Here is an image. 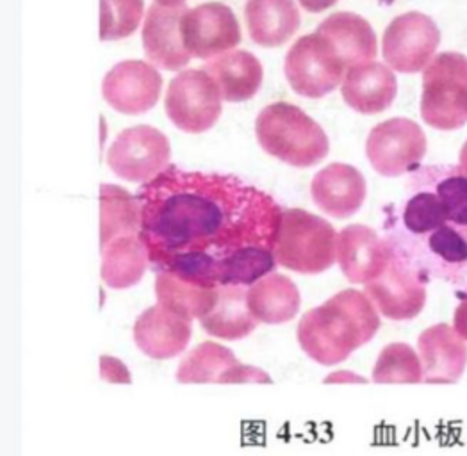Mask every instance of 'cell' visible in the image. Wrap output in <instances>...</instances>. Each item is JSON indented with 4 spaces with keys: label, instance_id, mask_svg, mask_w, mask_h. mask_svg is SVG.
<instances>
[{
    "label": "cell",
    "instance_id": "obj_1",
    "mask_svg": "<svg viewBox=\"0 0 467 456\" xmlns=\"http://www.w3.org/2000/svg\"><path fill=\"white\" fill-rule=\"evenodd\" d=\"M141 239L150 266L198 285H252L273 273L284 211L235 175L175 164L143 182Z\"/></svg>",
    "mask_w": 467,
    "mask_h": 456
},
{
    "label": "cell",
    "instance_id": "obj_2",
    "mask_svg": "<svg viewBox=\"0 0 467 456\" xmlns=\"http://www.w3.org/2000/svg\"><path fill=\"white\" fill-rule=\"evenodd\" d=\"M382 235L390 254L429 285L442 280L467 291V225L450 218L439 194L414 171L403 196L384 211Z\"/></svg>",
    "mask_w": 467,
    "mask_h": 456
},
{
    "label": "cell",
    "instance_id": "obj_3",
    "mask_svg": "<svg viewBox=\"0 0 467 456\" xmlns=\"http://www.w3.org/2000/svg\"><path fill=\"white\" fill-rule=\"evenodd\" d=\"M379 314L366 293L345 289L302 316L296 339L311 360L336 366L373 341L380 330Z\"/></svg>",
    "mask_w": 467,
    "mask_h": 456
},
{
    "label": "cell",
    "instance_id": "obj_4",
    "mask_svg": "<svg viewBox=\"0 0 467 456\" xmlns=\"http://www.w3.org/2000/svg\"><path fill=\"white\" fill-rule=\"evenodd\" d=\"M255 136L265 152L295 168L316 166L330 152V141L321 125L287 102H275L259 113Z\"/></svg>",
    "mask_w": 467,
    "mask_h": 456
},
{
    "label": "cell",
    "instance_id": "obj_5",
    "mask_svg": "<svg viewBox=\"0 0 467 456\" xmlns=\"http://www.w3.org/2000/svg\"><path fill=\"white\" fill-rule=\"evenodd\" d=\"M275 257L278 266L300 275H319L337 261V232L327 220L304 209L282 214Z\"/></svg>",
    "mask_w": 467,
    "mask_h": 456
},
{
    "label": "cell",
    "instance_id": "obj_6",
    "mask_svg": "<svg viewBox=\"0 0 467 456\" xmlns=\"http://www.w3.org/2000/svg\"><path fill=\"white\" fill-rule=\"evenodd\" d=\"M421 118L437 130H459L467 123V56L441 52L423 70Z\"/></svg>",
    "mask_w": 467,
    "mask_h": 456
},
{
    "label": "cell",
    "instance_id": "obj_7",
    "mask_svg": "<svg viewBox=\"0 0 467 456\" xmlns=\"http://www.w3.org/2000/svg\"><path fill=\"white\" fill-rule=\"evenodd\" d=\"M347 70L348 67L332 43L317 33L296 39L284 61V72L293 91L314 100L336 91L343 84Z\"/></svg>",
    "mask_w": 467,
    "mask_h": 456
},
{
    "label": "cell",
    "instance_id": "obj_8",
    "mask_svg": "<svg viewBox=\"0 0 467 456\" xmlns=\"http://www.w3.org/2000/svg\"><path fill=\"white\" fill-rule=\"evenodd\" d=\"M222 91L205 70H182L171 78L164 109L170 121L182 132L202 134L211 130L222 116Z\"/></svg>",
    "mask_w": 467,
    "mask_h": 456
},
{
    "label": "cell",
    "instance_id": "obj_9",
    "mask_svg": "<svg viewBox=\"0 0 467 456\" xmlns=\"http://www.w3.org/2000/svg\"><path fill=\"white\" fill-rule=\"evenodd\" d=\"M366 155L373 170L382 177L410 173L427 155V136L409 118H390L375 125L366 141Z\"/></svg>",
    "mask_w": 467,
    "mask_h": 456
},
{
    "label": "cell",
    "instance_id": "obj_10",
    "mask_svg": "<svg viewBox=\"0 0 467 456\" xmlns=\"http://www.w3.org/2000/svg\"><path fill=\"white\" fill-rule=\"evenodd\" d=\"M441 45L439 26L429 15L409 11L390 20L382 38V54L394 72L418 74L429 67Z\"/></svg>",
    "mask_w": 467,
    "mask_h": 456
},
{
    "label": "cell",
    "instance_id": "obj_11",
    "mask_svg": "<svg viewBox=\"0 0 467 456\" xmlns=\"http://www.w3.org/2000/svg\"><path fill=\"white\" fill-rule=\"evenodd\" d=\"M170 141L152 125L129 127L108 150V166L129 182H149L170 166Z\"/></svg>",
    "mask_w": 467,
    "mask_h": 456
},
{
    "label": "cell",
    "instance_id": "obj_12",
    "mask_svg": "<svg viewBox=\"0 0 467 456\" xmlns=\"http://www.w3.org/2000/svg\"><path fill=\"white\" fill-rule=\"evenodd\" d=\"M181 35L193 57L211 59L239 45L241 27L227 4L203 2L186 9L181 20Z\"/></svg>",
    "mask_w": 467,
    "mask_h": 456
},
{
    "label": "cell",
    "instance_id": "obj_13",
    "mask_svg": "<svg viewBox=\"0 0 467 456\" xmlns=\"http://www.w3.org/2000/svg\"><path fill=\"white\" fill-rule=\"evenodd\" d=\"M162 89V77L154 65L129 59L115 65L102 80L104 100L121 114L147 113L156 108Z\"/></svg>",
    "mask_w": 467,
    "mask_h": 456
},
{
    "label": "cell",
    "instance_id": "obj_14",
    "mask_svg": "<svg viewBox=\"0 0 467 456\" xmlns=\"http://www.w3.org/2000/svg\"><path fill=\"white\" fill-rule=\"evenodd\" d=\"M177 381L181 383H272V377L254 366L241 364L229 347L218 342H202L179 364Z\"/></svg>",
    "mask_w": 467,
    "mask_h": 456
},
{
    "label": "cell",
    "instance_id": "obj_15",
    "mask_svg": "<svg viewBox=\"0 0 467 456\" xmlns=\"http://www.w3.org/2000/svg\"><path fill=\"white\" fill-rule=\"evenodd\" d=\"M364 293L392 321H409L421 314L427 304V284L403 266L392 254L386 269L366 284Z\"/></svg>",
    "mask_w": 467,
    "mask_h": 456
},
{
    "label": "cell",
    "instance_id": "obj_16",
    "mask_svg": "<svg viewBox=\"0 0 467 456\" xmlns=\"http://www.w3.org/2000/svg\"><path fill=\"white\" fill-rule=\"evenodd\" d=\"M186 5H164L154 2L145 16L143 48L150 63L162 70H182L190 65L192 54L184 47L181 35V20Z\"/></svg>",
    "mask_w": 467,
    "mask_h": 456
},
{
    "label": "cell",
    "instance_id": "obj_17",
    "mask_svg": "<svg viewBox=\"0 0 467 456\" xmlns=\"http://www.w3.org/2000/svg\"><path fill=\"white\" fill-rule=\"evenodd\" d=\"M384 235L366 225H348L337 233V263L351 284H368L389 264Z\"/></svg>",
    "mask_w": 467,
    "mask_h": 456
},
{
    "label": "cell",
    "instance_id": "obj_18",
    "mask_svg": "<svg viewBox=\"0 0 467 456\" xmlns=\"http://www.w3.org/2000/svg\"><path fill=\"white\" fill-rule=\"evenodd\" d=\"M193 336L192 321L157 304L134 323L136 346L154 360H170L186 351Z\"/></svg>",
    "mask_w": 467,
    "mask_h": 456
},
{
    "label": "cell",
    "instance_id": "obj_19",
    "mask_svg": "<svg viewBox=\"0 0 467 456\" xmlns=\"http://www.w3.org/2000/svg\"><path fill=\"white\" fill-rule=\"evenodd\" d=\"M314 203L336 220H347L360 211L368 186L364 175L350 164L334 162L314 175L311 182Z\"/></svg>",
    "mask_w": 467,
    "mask_h": 456
},
{
    "label": "cell",
    "instance_id": "obj_20",
    "mask_svg": "<svg viewBox=\"0 0 467 456\" xmlns=\"http://www.w3.org/2000/svg\"><path fill=\"white\" fill-rule=\"evenodd\" d=\"M341 95L357 113H384L398 95V80L388 63L384 65L375 59L364 61L347 70L341 84Z\"/></svg>",
    "mask_w": 467,
    "mask_h": 456
},
{
    "label": "cell",
    "instance_id": "obj_21",
    "mask_svg": "<svg viewBox=\"0 0 467 456\" xmlns=\"http://www.w3.org/2000/svg\"><path fill=\"white\" fill-rule=\"evenodd\" d=\"M418 349L423 364L425 383H457L467 366L466 339L450 325L439 323L427 328Z\"/></svg>",
    "mask_w": 467,
    "mask_h": 456
},
{
    "label": "cell",
    "instance_id": "obj_22",
    "mask_svg": "<svg viewBox=\"0 0 467 456\" xmlns=\"http://www.w3.org/2000/svg\"><path fill=\"white\" fill-rule=\"evenodd\" d=\"M203 70L216 80L223 100L231 104L252 100L259 93L265 78L259 57L248 50L223 52L207 61Z\"/></svg>",
    "mask_w": 467,
    "mask_h": 456
},
{
    "label": "cell",
    "instance_id": "obj_23",
    "mask_svg": "<svg viewBox=\"0 0 467 456\" xmlns=\"http://www.w3.org/2000/svg\"><path fill=\"white\" fill-rule=\"evenodd\" d=\"M316 33L332 43L348 68L364 61H373L379 54V41L371 24L357 13H332L317 26Z\"/></svg>",
    "mask_w": 467,
    "mask_h": 456
},
{
    "label": "cell",
    "instance_id": "obj_24",
    "mask_svg": "<svg viewBox=\"0 0 467 456\" xmlns=\"http://www.w3.org/2000/svg\"><path fill=\"white\" fill-rule=\"evenodd\" d=\"M202 328L225 341H239L248 337L259 325V319L248 306V289L241 284L220 285L218 300L213 310L200 319Z\"/></svg>",
    "mask_w": 467,
    "mask_h": 456
},
{
    "label": "cell",
    "instance_id": "obj_25",
    "mask_svg": "<svg viewBox=\"0 0 467 456\" xmlns=\"http://www.w3.org/2000/svg\"><path fill=\"white\" fill-rule=\"evenodd\" d=\"M244 16L252 41L268 48L293 38L302 22L295 0H246Z\"/></svg>",
    "mask_w": 467,
    "mask_h": 456
},
{
    "label": "cell",
    "instance_id": "obj_26",
    "mask_svg": "<svg viewBox=\"0 0 467 456\" xmlns=\"http://www.w3.org/2000/svg\"><path fill=\"white\" fill-rule=\"evenodd\" d=\"M302 296L291 278L270 273L248 287V306L259 323L282 325L300 312Z\"/></svg>",
    "mask_w": 467,
    "mask_h": 456
},
{
    "label": "cell",
    "instance_id": "obj_27",
    "mask_svg": "<svg viewBox=\"0 0 467 456\" xmlns=\"http://www.w3.org/2000/svg\"><path fill=\"white\" fill-rule=\"evenodd\" d=\"M102 252V280L108 287L123 291L143 278L149 261L141 233H123L109 241Z\"/></svg>",
    "mask_w": 467,
    "mask_h": 456
},
{
    "label": "cell",
    "instance_id": "obj_28",
    "mask_svg": "<svg viewBox=\"0 0 467 456\" xmlns=\"http://www.w3.org/2000/svg\"><path fill=\"white\" fill-rule=\"evenodd\" d=\"M220 287V285H218ZM218 287L198 285L182 280L170 271H157V304L193 321L207 316L218 300Z\"/></svg>",
    "mask_w": 467,
    "mask_h": 456
},
{
    "label": "cell",
    "instance_id": "obj_29",
    "mask_svg": "<svg viewBox=\"0 0 467 456\" xmlns=\"http://www.w3.org/2000/svg\"><path fill=\"white\" fill-rule=\"evenodd\" d=\"M123 233H141V207L136 196L115 184L100 186V248Z\"/></svg>",
    "mask_w": 467,
    "mask_h": 456
},
{
    "label": "cell",
    "instance_id": "obj_30",
    "mask_svg": "<svg viewBox=\"0 0 467 456\" xmlns=\"http://www.w3.org/2000/svg\"><path fill=\"white\" fill-rule=\"evenodd\" d=\"M425 378L421 357L405 342L386 346L373 368L375 383H421Z\"/></svg>",
    "mask_w": 467,
    "mask_h": 456
},
{
    "label": "cell",
    "instance_id": "obj_31",
    "mask_svg": "<svg viewBox=\"0 0 467 456\" xmlns=\"http://www.w3.org/2000/svg\"><path fill=\"white\" fill-rule=\"evenodd\" d=\"M143 0H100V31L102 41H117L134 35L143 20Z\"/></svg>",
    "mask_w": 467,
    "mask_h": 456
},
{
    "label": "cell",
    "instance_id": "obj_32",
    "mask_svg": "<svg viewBox=\"0 0 467 456\" xmlns=\"http://www.w3.org/2000/svg\"><path fill=\"white\" fill-rule=\"evenodd\" d=\"M100 375L102 378L108 381H117V383H130L132 378L127 373V368L111 357H100Z\"/></svg>",
    "mask_w": 467,
    "mask_h": 456
},
{
    "label": "cell",
    "instance_id": "obj_33",
    "mask_svg": "<svg viewBox=\"0 0 467 456\" xmlns=\"http://www.w3.org/2000/svg\"><path fill=\"white\" fill-rule=\"evenodd\" d=\"M453 328L467 341V291L461 298V304L457 305V308H455Z\"/></svg>",
    "mask_w": 467,
    "mask_h": 456
},
{
    "label": "cell",
    "instance_id": "obj_34",
    "mask_svg": "<svg viewBox=\"0 0 467 456\" xmlns=\"http://www.w3.org/2000/svg\"><path fill=\"white\" fill-rule=\"evenodd\" d=\"M298 2L309 13H321V11H327L328 7L336 5L339 0H298Z\"/></svg>",
    "mask_w": 467,
    "mask_h": 456
},
{
    "label": "cell",
    "instance_id": "obj_35",
    "mask_svg": "<svg viewBox=\"0 0 467 456\" xmlns=\"http://www.w3.org/2000/svg\"><path fill=\"white\" fill-rule=\"evenodd\" d=\"M341 381H348V383H368L366 378H362V377H357V375H353L350 371H337V373H334V375H330V377H327L325 378V383H341Z\"/></svg>",
    "mask_w": 467,
    "mask_h": 456
},
{
    "label": "cell",
    "instance_id": "obj_36",
    "mask_svg": "<svg viewBox=\"0 0 467 456\" xmlns=\"http://www.w3.org/2000/svg\"><path fill=\"white\" fill-rule=\"evenodd\" d=\"M459 164L461 168L467 173V141L464 143V147L461 149V155H459Z\"/></svg>",
    "mask_w": 467,
    "mask_h": 456
},
{
    "label": "cell",
    "instance_id": "obj_37",
    "mask_svg": "<svg viewBox=\"0 0 467 456\" xmlns=\"http://www.w3.org/2000/svg\"><path fill=\"white\" fill-rule=\"evenodd\" d=\"M159 4H164V5H179V4H184L186 0H154Z\"/></svg>",
    "mask_w": 467,
    "mask_h": 456
}]
</instances>
